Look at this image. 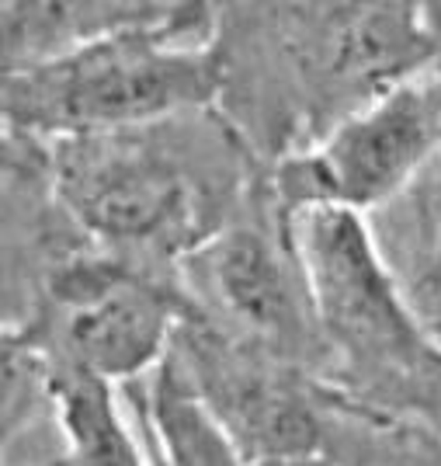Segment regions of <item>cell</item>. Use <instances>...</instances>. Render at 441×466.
<instances>
[{
	"label": "cell",
	"instance_id": "cell-6",
	"mask_svg": "<svg viewBox=\"0 0 441 466\" xmlns=\"http://www.w3.org/2000/svg\"><path fill=\"white\" fill-rule=\"evenodd\" d=\"M441 147V63L403 80L337 122L326 137L286 154L268 175L278 216L309 206L362 213L400 192Z\"/></svg>",
	"mask_w": 441,
	"mask_h": 466
},
{
	"label": "cell",
	"instance_id": "cell-1",
	"mask_svg": "<svg viewBox=\"0 0 441 466\" xmlns=\"http://www.w3.org/2000/svg\"><path fill=\"white\" fill-rule=\"evenodd\" d=\"M212 4H171L74 53L4 74L7 137L70 139L160 126L205 112L226 84Z\"/></svg>",
	"mask_w": 441,
	"mask_h": 466
},
{
	"label": "cell",
	"instance_id": "cell-5",
	"mask_svg": "<svg viewBox=\"0 0 441 466\" xmlns=\"http://www.w3.org/2000/svg\"><path fill=\"white\" fill-rule=\"evenodd\" d=\"M268 15L286 35L309 122L296 150L441 56L424 4H278Z\"/></svg>",
	"mask_w": 441,
	"mask_h": 466
},
{
	"label": "cell",
	"instance_id": "cell-14",
	"mask_svg": "<svg viewBox=\"0 0 441 466\" xmlns=\"http://www.w3.org/2000/svg\"><path fill=\"white\" fill-rule=\"evenodd\" d=\"M427 289L441 292V248H438V254L431 258V268H427Z\"/></svg>",
	"mask_w": 441,
	"mask_h": 466
},
{
	"label": "cell",
	"instance_id": "cell-13",
	"mask_svg": "<svg viewBox=\"0 0 441 466\" xmlns=\"http://www.w3.org/2000/svg\"><path fill=\"white\" fill-rule=\"evenodd\" d=\"M424 21H427V28L441 49V4H424Z\"/></svg>",
	"mask_w": 441,
	"mask_h": 466
},
{
	"label": "cell",
	"instance_id": "cell-7",
	"mask_svg": "<svg viewBox=\"0 0 441 466\" xmlns=\"http://www.w3.org/2000/svg\"><path fill=\"white\" fill-rule=\"evenodd\" d=\"M174 362L212 418L257 463L324 452V410L306 366L254 345L198 310L174 338Z\"/></svg>",
	"mask_w": 441,
	"mask_h": 466
},
{
	"label": "cell",
	"instance_id": "cell-9",
	"mask_svg": "<svg viewBox=\"0 0 441 466\" xmlns=\"http://www.w3.org/2000/svg\"><path fill=\"white\" fill-rule=\"evenodd\" d=\"M167 11L171 4H0L4 74L150 25Z\"/></svg>",
	"mask_w": 441,
	"mask_h": 466
},
{
	"label": "cell",
	"instance_id": "cell-11",
	"mask_svg": "<svg viewBox=\"0 0 441 466\" xmlns=\"http://www.w3.org/2000/svg\"><path fill=\"white\" fill-rule=\"evenodd\" d=\"M146 421L154 428L164 466H261L236 446V439L198 400L174 355L154 370Z\"/></svg>",
	"mask_w": 441,
	"mask_h": 466
},
{
	"label": "cell",
	"instance_id": "cell-15",
	"mask_svg": "<svg viewBox=\"0 0 441 466\" xmlns=\"http://www.w3.org/2000/svg\"><path fill=\"white\" fill-rule=\"evenodd\" d=\"M35 466H70V463H66V460L59 456V460H49V463H35Z\"/></svg>",
	"mask_w": 441,
	"mask_h": 466
},
{
	"label": "cell",
	"instance_id": "cell-10",
	"mask_svg": "<svg viewBox=\"0 0 441 466\" xmlns=\"http://www.w3.org/2000/svg\"><path fill=\"white\" fill-rule=\"evenodd\" d=\"M45 362L53 414L66 439L63 460L70 466H146L143 449L118 408L115 383L53 355H45Z\"/></svg>",
	"mask_w": 441,
	"mask_h": 466
},
{
	"label": "cell",
	"instance_id": "cell-12",
	"mask_svg": "<svg viewBox=\"0 0 441 466\" xmlns=\"http://www.w3.org/2000/svg\"><path fill=\"white\" fill-rule=\"evenodd\" d=\"M265 466H341V460L324 449V452H309V456H292V460H278V463H265Z\"/></svg>",
	"mask_w": 441,
	"mask_h": 466
},
{
	"label": "cell",
	"instance_id": "cell-2",
	"mask_svg": "<svg viewBox=\"0 0 441 466\" xmlns=\"http://www.w3.org/2000/svg\"><path fill=\"white\" fill-rule=\"evenodd\" d=\"M282 223L324 351L351 380L337 397L376 418L410 414L441 372V341L406 303L365 216L309 206Z\"/></svg>",
	"mask_w": 441,
	"mask_h": 466
},
{
	"label": "cell",
	"instance_id": "cell-4",
	"mask_svg": "<svg viewBox=\"0 0 441 466\" xmlns=\"http://www.w3.org/2000/svg\"><path fill=\"white\" fill-rule=\"evenodd\" d=\"M198 310L192 292L115 251H66L45 268L35 310L7 320L45 355L112 383L160 370L177 328Z\"/></svg>",
	"mask_w": 441,
	"mask_h": 466
},
{
	"label": "cell",
	"instance_id": "cell-3",
	"mask_svg": "<svg viewBox=\"0 0 441 466\" xmlns=\"http://www.w3.org/2000/svg\"><path fill=\"white\" fill-rule=\"evenodd\" d=\"M160 126L56 139L45 150L49 195L105 251L192 258L244 198L215 195L209 164L192 160Z\"/></svg>",
	"mask_w": 441,
	"mask_h": 466
},
{
	"label": "cell",
	"instance_id": "cell-8",
	"mask_svg": "<svg viewBox=\"0 0 441 466\" xmlns=\"http://www.w3.org/2000/svg\"><path fill=\"white\" fill-rule=\"evenodd\" d=\"M192 258L205 261V282L226 313L223 328L309 370L324 341L268 177H250L226 227Z\"/></svg>",
	"mask_w": 441,
	"mask_h": 466
}]
</instances>
